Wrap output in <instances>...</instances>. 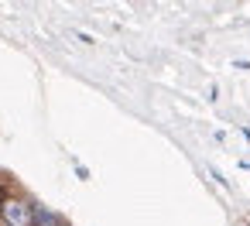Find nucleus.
<instances>
[{
    "mask_svg": "<svg viewBox=\"0 0 250 226\" xmlns=\"http://www.w3.org/2000/svg\"><path fill=\"white\" fill-rule=\"evenodd\" d=\"M0 219H4V226H35V219H31V202H24V199L0 202Z\"/></svg>",
    "mask_w": 250,
    "mask_h": 226,
    "instance_id": "f257e3e1",
    "label": "nucleus"
},
{
    "mask_svg": "<svg viewBox=\"0 0 250 226\" xmlns=\"http://www.w3.org/2000/svg\"><path fill=\"white\" fill-rule=\"evenodd\" d=\"M31 219H35V226H65L62 216H55V212L45 209L42 202H31Z\"/></svg>",
    "mask_w": 250,
    "mask_h": 226,
    "instance_id": "f03ea898",
    "label": "nucleus"
}]
</instances>
